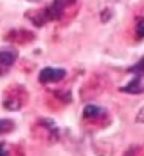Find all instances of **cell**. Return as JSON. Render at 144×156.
<instances>
[{
	"label": "cell",
	"instance_id": "277c9868",
	"mask_svg": "<svg viewBox=\"0 0 144 156\" xmlns=\"http://www.w3.org/2000/svg\"><path fill=\"white\" fill-rule=\"evenodd\" d=\"M122 92L124 94H132V95H139L144 92V73H137L136 78H132L131 82L125 87H122Z\"/></svg>",
	"mask_w": 144,
	"mask_h": 156
},
{
	"label": "cell",
	"instance_id": "30bf717a",
	"mask_svg": "<svg viewBox=\"0 0 144 156\" xmlns=\"http://www.w3.org/2000/svg\"><path fill=\"white\" fill-rule=\"evenodd\" d=\"M137 121L142 122V124H144V107L139 110V112H137Z\"/></svg>",
	"mask_w": 144,
	"mask_h": 156
},
{
	"label": "cell",
	"instance_id": "5b68a950",
	"mask_svg": "<svg viewBox=\"0 0 144 156\" xmlns=\"http://www.w3.org/2000/svg\"><path fill=\"white\" fill-rule=\"evenodd\" d=\"M100 114H104V110L98 105H86L85 109H83V117H85V119H92V117H97V115H100Z\"/></svg>",
	"mask_w": 144,
	"mask_h": 156
},
{
	"label": "cell",
	"instance_id": "7a4b0ae2",
	"mask_svg": "<svg viewBox=\"0 0 144 156\" xmlns=\"http://www.w3.org/2000/svg\"><path fill=\"white\" fill-rule=\"evenodd\" d=\"M66 76V71L63 68H43L39 73V82L41 83H56L61 82L63 78Z\"/></svg>",
	"mask_w": 144,
	"mask_h": 156
},
{
	"label": "cell",
	"instance_id": "3957f363",
	"mask_svg": "<svg viewBox=\"0 0 144 156\" xmlns=\"http://www.w3.org/2000/svg\"><path fill=\"white\" fill-rule=\"evenodd\" d=\"M17 53L14 49H0V75H5L16 63Z\"/></svg>",
	"mask_w": 144,
	"mask_h": 156
},
{
	"label": "cell",
	"instance_id": "52a82bcc",
	"mask_svg": "<svg viewBox=\"0 0 144 156\" xmlns=\"http://www.w3.org/2000/svg\"><path fill=\"white\" fill-rule=\"evenodd\" d=\"M129 71H131V73H144V58L139 59L134 66L129 68Z\"/></svg>",
	"mask_w": 144,
	"mask_h": 156
},
{
	"label": "cell",
	"instance_id": "8992f818",
	"mask_svg": "<svg viewBox=\"0 0 144 156\" xmlns=\"http://www.w3.org/2000/svg\"><path fill=\"white\" fill-rule=\"evenodd\" d=\"M14 127H16L14 121H10V119H0V136L14 131Z\"/></svg>",
	"mask_w": 144,
	"mask_h": 156
},
{
	"label": "cell",
	"instance_id": "9c48e42d",
	"mask_svg": "<svg viewBox=\"0 0 144 156\" xmlns=\"http://www.w3.org/2000/svg\"><path fill=\"white\" fill-rule=\"evenodd\" d=\"M0 156H9V146L5 143H0Z\"/></svg>",
	"mask_w": 144,
	"mask_h": 156
},
{
	"label": "cell",
	"instance_id": "6da1fadb",
	"mask_svg": "<svg viewBox=\"0 0 144 156\" xmlns=\"http://www.w3.org/2000/svg\"><path fill=\"white\" fill-rule=\"evenodd\" d=\"M71 4H75V0H54V2L46 9V20H58V19H61L63 12L66 10Z\"/></svg>",
	"mask_w": 144,
	"mask_h": 156
},
{
	"label": "cell",
	"instance_id": "ba28073f",
	"mask_svg": "<svg viewBox=\"0 0 144 156\" xmlns=\"http://www.w3.org/2000/svg\"><path fill=\"white\" fill-rule=\"evenodd\" d=\"M136 34L139 39L144 37V19L141 17V19H137V24H136Z\"/></svg>",
	"mask_w": 144,
	"mask_h": 156
}]
</instances>
